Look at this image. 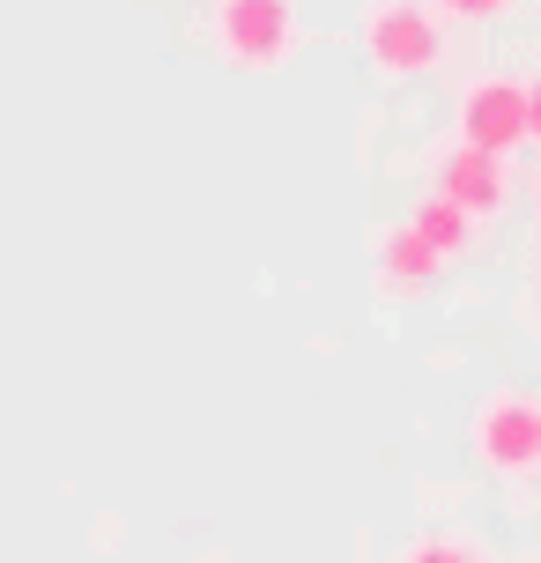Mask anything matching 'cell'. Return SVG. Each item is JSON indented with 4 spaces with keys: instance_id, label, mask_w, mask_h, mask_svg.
<instances>
[{
    "instance_id": "1",
    "label": "cell",
    "mask_w": 541,
    "mask_h": 563,
    "mask_svg": "<svg viewBox=\"0 0 541 563\" xmlns=\"http://www.w3.org/2000/svg\"><path fill=\"white\" fill-rule=\"evenodd\" d=\"M208 45L223 67L275 75L305 45V15H297V0H208Z\"/></svg>"
},
{
    "instance_id": "2",
    "label": "cell",
    "mask_w": 541,
    "mask_h": 563,
    "mask_svg": "<svg viewBox=\"0 0 541 563\" xmlns=\"http://www.w3.org/2000/svg\"><path fill=\"white\" fill-rule=\"evenodd\" d=\"M364 59L378 82H423L445 67V15L430 0H371Z\"/></svg>"
},
{
    "instance_id": "3",
    "label": "cell",
    "mask_w": 541,
    "mask_h": 563,
    "mask_svg": "<svg viewBox=\"0 0 541 563\" xmlns=\"http://www.w3.org/2000/svg\"><path fill=\"white\" fill-rule=\"evenodd\" d=\"M467 445H475V460H483L489 475H534L541 467V400L489 394L483 408H475Z\"/></svg>"
},
{
    "instance_id": "4",
    "label": "cell",
    "mask_w": 541,
    "mask_h": 563,
    "mask_svg": "<svg viewBox=\"0 0 541 563\" xmlns=\"http://www.w3.org/2000/svg\"><path fill=\"white\" fill-rule=\"evenodd\" d=\"M460 141H475L489 156H512L534 141V119H527V82L512 75H483V82L460 89Z\"/></svg>"
},
{
    "instance_id": "5",
    "label": "cell",
    "mask_w": 541,
    "mask_h": 563,
    "mask_svg": "<svg viewBox=\"0 0 541 563\" xmlns=\"http://www.w3.org/2000/svg\"><path fill=\"white\" fill-rule=\"evenodd\" d=\"M438 194L460 200L475 223H489V216L512 208V170H505V156H489L475 141H453V148L438 156Z\"/></svg>"
},
{
    "instance_id": "6",
    "label": "cell",
    "mask_w": 541,
    "mask_h": 563,
    "mask_svg": "<svg viewBox=\"0 0 541 563\" xmlns=\"http://www.w3.org/2000/svg\"><path fill=\"white\" fill-rule=\"evenodd\" d=\"M438 275H445V253H438L416 223H394L378 238V289H386V297H416V289H430Z\"/></svg>"
},
{
    "instance_id": "7",
    "label": "cell",
    "mask_w": 541,
    "mask_h": 563,
    "mask_svg": "<svg viewBox=\"0 0 541 563\" xmlns=\"http://www.w3.org/2000/svg\"><path fill=\"white\" fill-rule=\"evenodd\" d=\"M408 223L423 230V238H430V245H438V253H445V260H460V253H467V245H475V216H467L460 200H445V194H430L423 208L408 216Z\"/></svg>"
},
{
    "instance_id": "8",
    "label": "cell",
    "mask_w": 541,
    "mask_h": 563,
    "mask_svg": "<svg viewBox=\"0 0 541 563\" xmlns=\"http://www.w3.org/2000/svg\"><path fill=\"white\" fill-rule=\"evenodd\" d=\"M400 563H489V556L467 534H423V541L400 549Z\"/></svg>"
},
{
    "instance_id": "9",
    "label": "cell",
    "mask_w": 541,
    "mask_h": 563,
    "mask_svg": "<svg viewBox=\"0 0 541 563\" xmlns=\"http://www.w3.org/2000/svg\"><path fill=\"white\" fill-rule=\"evenodd\" d=\"M445 23H497V15H512V0H430Z\"/></svg>"
},
{
    "instance_id": "10",
    "label": "cell",
    "mask_w": 541,
    "mask_h": 563,
    "mask_svg": "<svg viewBox=\"0 0 541 563\" xmlns=\"http://www.w3.org/2000/svg\"><path fill=\"white\" fill-rule=\"evenodd\" d=\"M527 119H534V141H541V82H527Z\"/></svg>"
},
{
    "instance_id": "11",
    "label": "cell",
    "mask_w": 541,
    "mask_h": 563,
    "mask_svg": "<svg viewBox=\"0 0 541 563\" xmlns=\"http://www.w3.org/2000/svg\"><path fill=\"white\" fill-rule=\"evenodd\" d=\"M534 200H541V186H534Z\"/></svg>"
}]
</instances>
